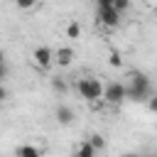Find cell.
Here are the masks:
<instances>
[{"label":"cell","instance_id":"18","mask_svg":"<svg viewBox=\"0 0 157 157\" xmlns=\"http://www.w3.org/2000/svg\"><path fill=\"white\" fill-rule=\"evenodd\" d=\"M96 7H113V0H96Z\"/></svg>","mask_w":157,"mask_h":157},{"label":"cell","instance_id":"11","mask_svg":"<svg viewBox=\"0 0 157 157\" xmlns=\"http://www.w3.org/2000/svg\"><path fill=\"white\" fill-rule=\"evenodd\" d=\"M52 88H54V91H56V93H61V96H64V93H66V88H69V86H66V81H64V78H61V76H54V78H52Z\"/></svg>","mask_w":157,"mask_h":157},{"label":"cell","instance_id":"1","mask_svg":"<svg viewBox=\"0 0 157 157\" xmlns=\"http://www.w3.org/2000/svg\"><path fill=\"white\" fill-rule=\"evenodd\" d=\"M128 78H130V81L125 83L128 98L135 101V103H145V101L152 96V81H150V76L142 74V71H132Z\"/></svg>","mask_w":157,"mask_h":157},{"label":"cell","instance_id":"2","mask_svg":"<svg viewBox=\"0 0 157 157\" xmlns=\"http://www.w3.org/2000/svg\"><path fill=\"white\" fill-rule=\"evenodd\" d=\"M76 93H78L83 101H88V103L101 101V98H103V83H101V78H93V76L78 78V81H76Z\"/></svg>","mask_w":157,"mask_h":157},{"label":"cell","instance_id":"19","mask_svg":"<svg viewBox=\"0 0 157 157\" xmlns=\"http://www.w3.org/2000/svg\"><path fill=\"white\" fill-rule=\"evenodd\" d=\"M5 98H7V88H5V86H2V83H0V103H2V101H5Z\"/></svg>","mask_w":157,"mask_h":157},{"label":"cell","instance_id":"13","mask_svg":"<svg viewBox=\"0 0 157 157\" xmlns=\"http://www.w3.org/2000/svg\"><path fill=\"white\" fill-rule=\"evenodd\" d=\"M113 7L123 15V12H128V10H130V0H113Z\"/></svg>","mask_w":157,"mask_h":157},{"label":"cell","instance_id":"16","mask_svg":"<svg viewBox=\"0 0 157 157\" xmlns=\"http://www.w3.org/2000/svg\"><path fill=\"white\" fill-rule=\"evenodd\" d=\"M145 103H147V110H150V113H157V93H152Z\"/></svg>","mask_w":157,"mask_h":157},{"label":"cell","instance_id":"3","mask_svg":"<svg viewBox=\"0 0 157 157\" xmlns=\"http://www.w3.org/2000/svg\"><path fill=\"white\" fill-rule=\"evenodd\" d=\"M103 101L110 103V105H120L123 101H128V93H125V83L120 81H110L103 86Z\"/></svg>","mask_w":157,"mask_h":157},{"label":"cell","instance_id":"15","mask_svg":"<svg viewBox=\"0 0 157 157\" xmlns=\"http://www.w3.org/2000/svg\"><path fill=\"white\" fill-rule=\"evenodd\" d=\"M108 64H110V66H120V64H123V56H120L118 52H110V56H108Z\"/></svg>","mask_w":157,"mask_h":157},{"label":"cell","instance_id":"7","mask_svg":"<svg viewBox=\"0 0 157 157\" xmlns=\"http://www.w3.org/2000/svg\"><path fill=\"white\" fill-rule=\"evenodd\" d=\"M54 115H56V120H59V125H71L74 123V108H69V105H56V110H54Z\"/></svg>","mask_w":157,"mask_h":157},{"label":"cell","instance_id":"6","mask_svg":"<svg viewBox=\"0 0 157 157\" xmlns=\"http://www.w3.org/2000/svg\"><path fill=\"white\" fill-rule=\"evenodd\" d=\"M74 56H76V52H74L71 47H59V49L54 52V61H56L59 66H69V64L74 61Z\"/></svg>","mask_w":157,"mask_h":157},{"label":"cell","instance_id":"9","mask_svg":"<svg viewBox=\"0 0 157 157\" xmlns=\"http://www.w3.org/2000/svg\"><path fill=\"white\" fill-rule=\"evenodd\" d=\"M98 152H96V147L88 142V140H83L78 147H76V157H96Z\"/></svg>","mask_w":157,"mask_h":157},{"label":"cell","instance_id":"8","mask_svg":"<svg viewBox=\"0 0 157 157\" xmlns=\"http://www.w3.org/2000/svg\"><path fill=\"white\" fill-rule=\"evenodd\" d=\"M17 157H42V150L37 147V145H29V142H25V145H20L17 147V152H15Z\"/></svg>","mask_w":157,"mask_h":157},{"label":"cell","instance_id":"10","mask_svg":"<svg viewBox=\"0 0 157 157\" xmlns=\"http://www.w3.org/2000/svg\"><path fill=\"white\" fill-rule=\"evenodd\" d=\"M66 37H69V39H78V37H81V25H78L76 20L66 25Z\"/></svg>","mask_w":157,"mask_h":157},{"label":"cell","instance_id":"5","mask_svg":"<svg viewBox=\"0 0 157 157\" xmlns=\"http://www.w3.org/2000/svg\"><path fill=\"white\" fill-rule=\"evenodd\" d=\"M32 59H34V64H37L39 69H49V66L54 64V49H49V47H37V49L32 52Z\"/></svg>","mask_w":157,"mask_h":157},{"label":"cell","instance_id":"17","mask_svg":"<svg viewBox=\"0 0 157 157\" xmlns=\"http://www.w3.org/2000/svg\"><path fill=\"white\" fill-rule=\"evenodd\" d=\"M7 74H10V71H7V64H0V83L7 78Z\"/></svg>","mask_w":157,"mask_h":157},{"label":"cell","instance_id":"21","mask_svg":"<svg viewBox=\"0 0 157 157\" xmlns=\"http://www.w3.org/2000/svg\"><path fill=\"white\" fill-rule=\"evenodd\" d=\"M0 64H5V52L0 49Z\"/></svg>","mask_w":157,"mask_h":157},{"label":"cell","instance_id":"20","mask_svg":"<svg viewBox=\"0 0 157 157\" xmlns=\"http://www.w3.org/2000/svg\"><path fill=\"white\" fill-rule=\"evenodd\" d=\"M120 157H140V155H135V152H125V155H120Z\"/></svg>","mask_w":157,"mask_h":157},{"label":"cell","instance_id":"12","mask_svg":"<svg viewBox=\"0 0 157 157\" xmlns=\"http://www.w3.org/2000/svg\"><path fill=\"white\" fill-rule=\"evenodd\" d=\"M88 142L96 147V152H101L103 147H105V140H103V135H98V132H93V135H88Z\"/></svg>","mask_w":157,"mask_h":157},{"label":"cell","instance_id":"14","mask_svg":"<svg viewBox=\"0 0 157 157\" xmlns=\"http://www.w3.org/2000/svg\"><path fill=\"white\" fill-rule=\"evenodd\" d=\"M39 0H15V5H17V10H32L34 5H37Z\"/></svg>","mask_w":157,"mask_h":157},{"label":"cell","instance_id":"4","mask_svg":"<svg viewBox=\"0 0 157 157\" xmlns=\"http://www.w3.org/2000/svg\"><path fill=\"white\" fill-rule=\"evenodd\" d=\"M96 17H98V22H101L103 27L113 29V27L120 25V17H123V15H120L115 7H98V10H96Z\"/></svg>","mask_w":157,"mask_h":157}]
</instances>
